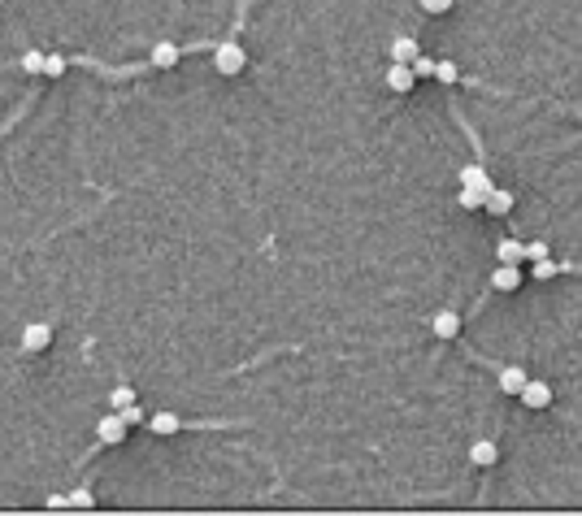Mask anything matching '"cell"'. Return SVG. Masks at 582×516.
Returning a JSON list of instances; mask_svg holds the SVG:
<instances>
[{"instance_id":"6da1fadb","label":"cell","mask_w":582,"mask_h":516,"mask_svg":"<svg viewBox=\"0 0 582 516\" xmlns=\"http://www.w3.org/2000/svg\"><path fill=\"white\" fill-rule=\"evenodd\" d=\"M213 65H217L222 79H235V74L248 65V57H243V48H239V44H222L217 53H213Z\"/></svg>"},{"instance_id":"7a4b0ae2","label":"cell","mask_w":582,"mask_h":516,"mask_svg":"<svg viewBox=\"0 0 582 516\" xmlns=\"http://www.w3.org/2000/svg\"><path fill=\"white\" fill-rule=\"evenodd\" d=\"M48 343H53V325H48V321H31L27 330H22V351H27V356L48 351Z\"/></svg>"},{"instance_id":"3957f363","label":"cell","mask_w":582,"mask_h":516,"mask_svg":"<svg viewBox=\"0 0 582 516\" xmlns=\"http://www.w3.org/2000/svg\"><path fill=\"white\" fill-rule=\"evenodd\" d=\"M126 430H131V425H126V417H122V412H109V417L100 421L96 438H100V443H105V447H118L122 438H126Z\"/></svg>"},{"instance_id":"277c9868","label":"cell","mask_w":582,"mask_h":516,"mask_svg":"<svg viewBox=\"0 0 582 516\" xmlns=\"http://www.w3.org/2000/svg\"><path fill=\"white\" fill-rule=\"evenodd\" d=\"M413 83H417L413 65H404V61H391V70H387V87L404 96V91H413Z\"/></svg>"},{"instance_id":"5b68a950","label":"cell","mask_w":582,"mask_h":516,"mask_svg":"<svg viewBox=\"0 0 582 516\" xmlns=\"http://www.w3.org/2000/svg\"><path fill=\"white\" fill-rule=\"evenodd\" d=\"M517 399H521L526 408H548V404H552V386H548V382H526Z\"/></svg>"},{"instance_id":"8992f818","label":"cell","mask_w":582,"mask_h":516,"mask_svg":"<svg viewBox=\"0 0 582 516\" xmlns=\"http://www.w3.org/2000/svg\"><path fill=\"white\" fill-rule=\"evenodd\" d=\"M148 430L161 434V438H170V434L183 430V417H179V412H153V417H148Z\"/></svg>"},{"instance_id":"52a82bcc","label":"cell","mask_w":582,"mask_h":516,"mask_svg":"<svg viewBox=\"0 0 582 516\" xmlns=\"http://www.w3.org/2000/svg\"><path fill=\"white\" fill-rule=\"evenodd\" d=\"M526 382H530V378H526V369H517V365H504V369H500V391H504V395H521Z\"/></svg>"},{"instance_id":"ba28073f","label":"cell","mask_w":582,"mask_h":516,"mask_svg":"<svg viewBox=\"0 0 582 516\" xmlns=\"http://www.w3.org/2000/svg\"><path fill=\"white\" fill-rule=\"evenodd\" d=\"M491 287H495V291H517V287H521V269H517V265H500V269L491 273Z\"/></svg>"},{"instance_id":"9c48e42d","label":"cell","mask_w":582,"mask_h":516,"mask_svg":"<svg viewBox=\"0 0 582 516\" xmlns=\"http://www.w3.org/2000/svg\"><path fill=\"white\" fill-rule=\"evenodd\" d=\"M430 330H435L439 339H457V334H461V317L457 313H435V317H430Z\"/></svg>"},{"instance_id":"30bf717a","label":"cell","mask_w":582,"mask_h":516,"mask_svg":"<svg viewBox=\"0 0 582 516\" xmlns=\"http://www.w3.org/2000/svg\"><path fill=\"white\" fill-rule=\"evenodd\" d=\"M509 209H513V191L491 187V195H487V204H483V213H491V217H504Z\"/></svg>"},{"instance_id":"8fae6325","label":"cell","mask_w":582,"mask_h":516,"mask_svg":"<svg viewBox=\"0 0 582 516\" xmlns=\"http://www.w3.org/2000/svg\"><path fill=\"white\" fill-rule=\"evenodd\" d=\"M469 460H474V464H483V469H487V464H495V460H500V447L491 443V438H478V443L469 447Z\"/></svg>"},{"instance_id":"7c38bea8","label":"cell","mask_w":582,"mask_h":516,"mask_svg":"<svg viewBox=\"0 0 582 516\" xmlns=\"http://www.w3.org/2000/svg\"><path fill=\"white\" fill-rule=\"evenodd\" d=\"M179 53H183L179 44H157V48H153V65H157V70H170V65H179Z\"/></svg>"},{"instance_id":"4fadbf2b","label":"cell","mask_w":582,"mask_h":516,"mask_svg":"<svg viewBox=\"0 0 582 516\" xmlns=\"http://www.w3.org/2000/svg\"><path fill=\"white\" fill-rule=\"evenodd\" d=\"M495 256H500V265H517V261H526V243H517V239H504V243L495 247Z\"/></svg>"},{"instance_id":"5bb4252c","label":"cell","mask_w":582,"mask_h":516,"mask_svg":"<svg viewBox=\"0 0 582 516\" xmlns=\"http://www.w3.org/2000/svg\"><path fill=\"white\" fill-rule=\"evenodd\" d=\"M417 57H422V48H417L413 39H396V44H391V61H404V65H413Z\"/></svg>"},{"instance_id":"9a60e30c","label":"cell","mask_w":582,"mask_h":516,"mask_svg":"<svg viewBox=\"0 0 582 516\" xmlns=\"http://www.w3.org/2000/svg\"><path fill=\"white\" fill-rule=\"evenodd\" d=\"M461 187H487V191H491L495 183L487 178V169H483V165H465V169H461Z\"/></svg>"},{"instance_id":"2e32d148","label":"cell","mask_w":582,"mask_h":516,"mask_svg":"<svg viewBox=\"0 0 582 516\" xmlns=\"http://www.w3.org/2000/svg\"><path fill=\"white\" fill-rule=\"evenodd\" d=\"M487 187H461V209H483L487 204Z\"/></svg>"},{"instance_id":"e0dca14e","label":"cell","mask_w":582,"mask_h":516,"mask_svg":"<svg viewBox=\"0 0 582 516\" xmlns=\"http://www.w3.org/2000/svg\"><path fill=\"white\" fill-rule=\"evenodd\" d=\"M44 65H48V57L39 53V48H31V53L22 57V70H27V74H44Z\"/></svg>"},{"instance_id":"ac0fdd59","label":"cell","mask_w":582,"mask_h":516,"mask_svg":"<svg viewBox=\"0 0 582 516\" xmlns=\"http://www.w3.org/2000/svg\"><path fill=\"white\" fill-rule=\"evenodd\" d=\"M435 79H439V83H461V70L452 65V61H439V65H435Z\"/></svg>"},{"instance_id":"d6986e66","label":"cell","mask_w":582,"mask_h":516,"mask_svg":"<svg viewBox=\"0 0 582 516\" xmlns=\"http://www.w3.org/2000/svg\"><path fill=\"white\" fill-rule=\"evenodd\" d=\"M109 404L122 412L126 404H135V391H131V386H118V391H109Z\"/></svg>"},{"instance_id":"ffe728a7","label":"cell","mask_w":582,"mask_h":516,"mask_svg":"<svg viewBox=\"0 0 582 516\" xmlns=\"http://www.w3.org/2000/svg\"><path fill=\"white\" fill-rule=\"evenodd\" d=\"M113 412H118V408H113ZM122 417H126V425H148V417H144V408H139V404H126V408H122Z\"/></svg>"},{"instance_id":"44dd1931","label":"cell","mask_w":582,"mask_h":516,"mask_svg":"<svg viewBox=\"0 0 582 516\" xmlns=\"http://www.w3.org/2000/svg\"><path fill=\"white\" fill-rule=\"evenodd\" d=\"M435 65H439V61H430V57H417V61H413V74H417V79H435Z\"/></svg>"},{"instance_id":"7402d4cb","label":"cell","mask_w":582,"mask_h":516,"mask_svg":"<svg viewBox=\"0 0 582 516\" xmlns=\"http://www.w3.org/2000/svg\"><path fill=\"white\" fill-rule=\"evenodd\" d=\"M44 74H48V79H61V74H65V57H48V65H44Z\"/></svg>"},{"instance_id":"603a6c76","label":"cell","mask_w":582,"mask_h":516,"mask_svg":"<svg viewBox=\"0 0 582 516\" xmlns=\"http://www.w3.org/2000/svg\"><path fill=\"white\" fill-rule=\"evenodd\" d=\"M91 490H70V508H91Z\"/></svg>"},{"instance_id":"cb8c5ba5","label":"cell","mask_w":582,"mask_h":516,"mask_svg":"<svg viewBox=\"0 0 582 516\" xmlns=\"http://www.w3.org/2000/svg\"><path fill=\"white\" fill-rule=\"evenodd\" d=\"M422 9H426V13H448L452 0H422Z\"/></svg>"},{"instance_id":"d4e9b609","label":"cell","mask_w":582,"mask_h":516,"mask_svg":"<svg viewBox=\"0 0 582 516\" xmlns=\"http://www.w3.org/2000/svg\"><path fill=\"white\" fill-rule=\"evenodd\" d=\"M548 256V243H526V261H543Z\"/></svg>"},{"instance_id":"484cf974","label":"cell","mask_w":582,"mask_h":516,"mask_svg":"<svg viewBox=\"0 0 582 516\" xmlns=\"http://www.w3.org/2000/svg\"><path fill=\"white\" fill-rule=\"evenodd\" d=\"M552 273H556V265L548 261V256H543V261H535V278H539V282H543V278H552Z\"/></svg>"}]
</instances>
